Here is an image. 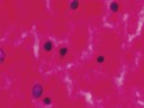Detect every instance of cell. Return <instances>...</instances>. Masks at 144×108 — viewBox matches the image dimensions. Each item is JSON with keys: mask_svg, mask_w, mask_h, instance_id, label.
<instances>
[{"mask_svg": "<svg viewBox=\"0 0 144 108\" xmlns=\"http://www.w3.org/2000/svg\"><path fill=\"white\" fill-rule=\"evenodd\" d=\"M42 93H43V87L41 84H35L34 88H33V96L35 98H38L42 96Z\"/></svg>", "mask_w": 144, "mask_h": 108, "instance_id": "6da1fadb", "label": "cell"}, {"mask_svg": "<svg viewBox=\"0 0 144 108\" xmlns=\"http://www.w3.org/2000/svg\"><path fill=\"white\" fill-rule=\"evenodd\" d=\"M78 5H79L78 1H74L73 3H71V8H72V9H76V8L78 7Z\"/></svg>", "mask_w": 144, "mask_h": 108, "instance_id": "277c9868", "label": "cell"}, {"mask_svg": "<svg viewBox=\"0 0 144 108\" xmlns=\"http://www.w3.org/2000/svg\"><path fill=\"white\" fill-rule=\"evenodd\" d=\"M44 103H45V104H50V98H46V99H45Z\"/></svg>", "mask_w": 144, "mask_h": 108, "instance_id": "52a82bcc", "label": "cell"}, {"mask_svg": "<svg viewBox=\"0 0 144 108\" xmlns=\"http://www.w3.org/2000/svg\"><path fill=\"white\" fill-rule=\"evenodd\" d=\"M51 49H52V44L50 42H47V43H45V45H44V50L45 51H51Z\"/></svg>", "mask_w": 144, "mask_h": 108, "instance_id": "7a4b0ae2", "label": "cell"}, {"mask_svg": "<svg viewBox=\"0 0 144 108\" xmlns=\"http://www.w3.org/2000/svg\"><path fill=\"white\" fill-rule=\"evenodd\" d=\"M98 62H104V56H99V57H98Z\"/></svg>", "mask_w": 144, "mask_h": 108, "instance_id": "8992f818", "label": "cell"}, {"mask_svg": "<svg viewBox=\"0 0 144 108\" xmlns=\"http://www.w3.org/2000/svg\"><path fill=\"white\" fill-rule=\"evenodd\" d=\"M60 54H61V56H64L66 54V49L64 47V49H61V51H60Z\"/></svg>", "mask_w": 144, "mask_h": 108, "instance_id": "5b68a950", "label": "cell"}, {"mask_svg": "<svg viewBox=\"0 0 144 108\" xmlns=\"http://www.w3.org/2000/svg\"><path fill=\"white\" fill-rule=\"evenodd\" d=\"M110 7H112V10H113V11H117V10H118V5H117L116 2H113Z\"/></svg>", "mask_w": 144, "mask_h": 108, "instance_id": "3957f363", "label": "cell"}]
</instances>
